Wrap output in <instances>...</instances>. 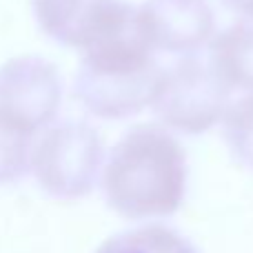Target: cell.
I'll list each match as a JSON object with an SVG mask.
<instances>
[{
    "label": "cell",
    "instance_id": "6da1fadb",
    "mask_svg": "<svg viewBox=\"0 0 253 253\" xmlns=\"http://www.w3.org/2000/svg\"><path fill=\"white\" fill-rule=\"evenodd\" d=\"M100 184L107 205L129 220L173 215L187 193V153L162 126L140 125L114 144Z\"/></svg>",
    "mask_w": 253,
    "mask_h": 253
},
{
    "label": "cell",
    "instance_id": "7a4b0ae2",
    "mask_svg": "<svg viewBox=\"0 0 253 253\" xmlns=\"http://www.w3.org/2000/svg\"><path fill=\"white\" fill-rule=\"evenodd\" d=\"M105 167V144L83 120H60L31 151V173L47 196L60 200L87 196Z\"/></svg>",
    "mask_w": 253,
    "mask_h": 253
},
{
    "label": "cell",
    "instance_id": "3957f363",
    "mask_svg": "<svg viewBox=\"0 0 253 253\" xmlns=\"http://www.w3.org/2000/svg\"><path fill=\"white\" fill-rule=\"evenodd\" d=\"M231 105V89L209 62L187 56L165 71L153 111L167 126L187 135L209 131L224 118Z\"/></svg>",
    "mask_w": 253,
    "mask_h": 253
},
{
    "label": "cell",
    "instance_id": "277c9868",
    "mask_svg": "<svg viewBox=\"0 0 253 253\" xmlns=\"http://www.w3.org/2000/svg\"><path fill=\"white\" fill-rule=\"evenodd\" d=\"M62 80L49 60L18 56L0 67V120L34 135L56 118Z\"/></svg>",
    "mask_w": 253,
    "mask_h": 253
},
{
    "label": "cell",
    "instance_id": "5b68a950",
    "mask_svg": "<svg viewBox=\"0 0 253 253\" xmlns=\"http://www.w3.org/2000/svg\"><path fill=\"white\" fill-rule=\"evenodd\" d=\"M165 71L158 62L144 67H91L80 62L74 80L76 100L98 118L120 120L153 105Z\"/></svg>",
    "mask_w": 253,
    "mask_h": 253
},
{
    "label": "cell",
    "instance_id": "8992f818",
    "mask_svg": "<svg viewBox=\"0 0 253 253\" xmlns=\"http://www.w3.org/2000/svg\"><path fill=\"white\" fill-rule=\"evenodd\" d=\"M138 11L153 49L193 56L213 40L215 16L207 0H144Z\"/></svg>",
    "mask_w": 253,
    "mask_h": 253
},
{
    "label": "cell",
    "instance_id": "52a82bcc",
    "mask_svg": "<svg viewBox=\"0 0 253 253\" xmlns=\"http://www.w3.org/2000/svg\"><path fill=\"white\" fill-rule=\"evenodd\" d=\"M40 29L56 42L84 49L116 0H31Z\"/></svg>",
    "mask_w": 253,
    "mask_h": 253
},
{
    "label": "cell",
    "instance_id": "ba28073f",
    "mask_svg": "<svg viewBox=\"0 0 253 253\" xmlns=\"http://www.w3.org/2000/svg\"><path fill=\"white\" fill-rule=\"evenodd\" d=\"M209 65L231 91L253 93V22H236L213 36Z\"/></svg>",
    "mask_w": 253,
    "mask_h": 253
},
{
    "label": "cell",
    "instance_id": "9c48e42d",
    "mask_svg": "<svg viewBox=\"0 0 253 253\" xmlns=\"http://www.w3.org/2000/svg\"><path fill=\"white\" fill-rule=\"evenodd\" d=\"M96 253H198L196 247L175 229L165 224H144L116 233Z\"/></svg>",
    "mask_w": 253,
    "mask_h": 253
},
{
    "label": "cell",
    "instance_id": "30bf717a",
    "mask_svg": "<svg viewBox=\"0 0 253 253\" xmlns=\"http://www.w3.org/2000/svg\"><path fill=\"white\" fill-rule=\"evenodd\" d=\"M222 135L231 156L247 169H253V93L231 100L222 118Z\"/></svg>",
    "mask_w": 253,
    "mask_h": 253
},
{
    "label": "cell",
    "instance_id": "8fae6325",
    "mask_svg": "<svg viewBox=\"0 0 253 253\" xmlns=\"http://www.w3.org/2000/svg\"><path fill=\"white\" fill-rule=\"evenodd\" d=\"M31 135L0 120V184L18 182L31 169Z\"/></svg>",
    "mask_w": 253,
    "mask_h": 253
},
{
    "label": "cell",
    "instance_id": "7c38bea8",
    "mask_svg": "<svg viewBox=\"0 0 253 253\" xmlns=\"http://www.w3.org/2000/svg\"><path fill=\"white\" fill-rule=\"evenodd\" d=\"M229 11L240 13V16H247L253 20V0H220Z\"/></svg>",
    "mask_w": 253,
    "mask_h": 253
}]
</instances>
